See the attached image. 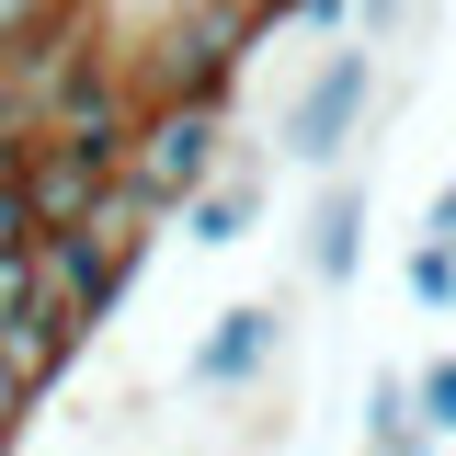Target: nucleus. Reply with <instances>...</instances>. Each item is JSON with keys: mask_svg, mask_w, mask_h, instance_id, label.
I'll use <instances>...</instances> for the list:
<instances>
[{"mask_svg": "<svg viewBox=\"0 0 456 456\" xmlns=\"http://www.w3.org/2000/svg\"><path fill=\"white\" fill-rule=\"evenodd\" d=\"M365 263V171H331L320 206H308V240H297V274L308 285H354Z\"/></svg>", "mask_w": 456, "mask_h": 456, "instance_id": "39448f33", "label": "nucleus"}, {"mask_svg": "<svg viewBox=\"0 0 456 456\" xmlns=\"http://www.w3.org/2000/svg\"><path fill=\"white\" fill-rule=\"evenodd\" d=\"M228 160H240V149H228L217 103H149L137 114V149H126V194H137L149 217H183Z\"/></svg>", "mask_w": 456, "mask_h": 456, "instance_id": "f03ea898", "label": "nucleus"}, {"mask_svg": "<svg viewBox=\"0 0 456 456\" xmlns=\"http://www.w3.org/2000/svg\"><path fill=\"white\" fill-rule=\"evenodd\" d=\"M251 217H263V160H228L217 183L183 206V240H194V251H240V240H251Z\"/></svg>", "mask_w": 456, "mask_h": 456, "instance_id": "0eeeda50", "label": "nucleus"}, {"mask_svg": "<svg viewBox=\"0 0 456 456\" xmlns=\"http://www.w3.org/2000/svg\"><path fill=\"white\" fill-rule=\"evenodd\" d=\"M0 456H12V445H0Z\"/></svg>", "mask_w": 456, "mask_h": 456, "instance_id": "a211bd4d", "label": "nucleus"}, {"mask_svg": "<svg viewBox=\"0 0 456 456\" xmlns=\"http://www.w3.org/2000/svg\"><path fill=\"white\" fill-rule=\"evenodd\" d=\"M411 399H422V434H434V445L456 456V354H434V365L411 377Z\"/></svg>", "mask_w": 456, "mask_h": 456, "instance_id": "f8f14e48", "label": "nucleus"}, {"mask_svg": "<svg viewBox=\"0 0 456 456\" xmlns=\"http://www.w3.org/2000/svg\"><path fill=\"white\" fill-rule=\"evenodd\" d=\"M251 46H263V12L251 0H183L160 35H149V57H137V92L149 103H217L228 114Z\"/></svg>", "mask_w": 456, "mask_h": 456, "instance_id": "f257e3e1", "label": "nucleus"}, {"mask_svg": "<svg viewBox=\"0 0 456 456\" xmlns=\"http://www.w3.org/2000/svg\"><path fill=\"white\" fill-rule=\"evenodd\" d=\"M92 0H0V57H23L35 35H57V23H80Z\"/></svg>", "mask_w": 456, "mask_h": 456, "instance_id": "9b49d317", "label": "nucleus"}, {"mask_svg": "<svg viewBox=\"0 0 456 456\" xmlns=\"http://www.w3.org/2000/svg\"><path fill=\"white\" fill-rule=\"evenodd\" d=\"M23 308H46V274H35V251H12V263H0V331H12Z\"/></svg>", "mask_w": 456, "mask_h": 456, "instance_id": "ddd939ff", "label": "nucleus"}, {"mask_svg": "<svg viewBox=\"0 0 456 456\" xmlns=\"http://www.w3.org/2000/svg\"><path fill=\"white\" fill-rule=\"evenodd\" d=\"M35 149H46V137H35L23 114H0V183H23V171H35Z\"/></svg>", "mask_w": 456, "mask_h": 456, "instance_id": "4468645a", "label": "nucleus"}, {"mask_svg": "<svg viewBox=\"0 0 456 456\" xmlns=\"http://www.w3.org/2000/svg\"><path fill=\"white\" fill-rule=\"evenodd\" d=\"M69 354H80V331H69L57 308H23V320L0 331V365H12V377H23V388H35V399H46L57 377H69Z\"/></svg>", "mask_w": 456, "mask_h": 456, "instance_id": "6e6552de", "label": "nucleus"}, {"mask_svg": "<svg viewBox=\"0 0 456 456\" xmlns=\"http://www.w3.org/2000/svg\"><path fill=\"white\" fill-rule=\"evenodd\" d=\"M274 354H285V297H240V308H217V331L194 342V365H183V377H194L206 399H228V388H251Z\"/></svg>", "mask_w": 456, "mask_h": 456, "instance_id": "20e7f679", "label": "nucleus"}, {"mask_svg": "<svg viewBox=\"0 0 456 456\" xmlns=\"http://www.w3.org/2000/svg\"><path fill=\"white\" fill-rule=\"evenodd\" d=\"M422 240H456V171L434 183V206H422Z\"/></svg>", "mask_w": 456, "mask_h": 456, "instance_id": "f3484780", "label": "nucleus"}, {"mask_svg": "<svg viewBox=\"0 0 456 456\" xmlns=\"http://www.w3.org/2000/svg\"><path fill=\"white\" fill-rule=\"evenodd\" d=\"M354 12H365V57H377V46L399 35V23H411V0H354Z\"/></svg>", "mask_w": 456, "mask_h": 456, "instance_id": "dca6fc26", "label": "nucleus"}, {"mask_svg": "<svg viewBox=\"0 0 456 456\" xmlns=\"http://www.w3.org/2000/svg\"><path fill=\"white\" fill-rule=\"evenodd\" d=\"M23 422H35V388H23V377H12V365H0V445H12V434H23Z\"/></svg>", "mask_w": 456, "mask_h": 456, "instance_id": "2eb2a0df", "label": "nucleus"}, {"mask_svg": "<svg viewBox=\"0 0 456 456\" xmlns=\"http://www.w3.org/2000/svg\"><path fill=\"white\" fill-rule=\"evenodd\" d=\"M114 183H126V171H103V160H80V149H57V137H46L35 171H23V206H35V228L57 240V228H92V217H103Z\"/></svg>", "mask_w": 456, "mask_h": 456, "instance_id": "423d86ee", "label": "nucleus"}, {"mask_svg": "<svg viewBox=\"0 0 456 456\" xmlns=\"http://www.w3.org/2000/svg\"><path fill=\"white\" fill-rule=\"evenodd\" d=\"M365 456H445L434 434H422V399H411V377H377V388H365Z\"/></svg>", "mask_w": 456, "mask_h": 456, "instance_id": "1a4fd4ad", "label": "nucleus"}, {"mask_svg": "<svg viewBox=\"0 0 456 456\" xmlns=\"http://www.w3.org/2000/svg\"><path fill=\"white\" fill-rule=\"evenodd\" d=\"M411 308L456 320V240H411Z\"/></svg>", "mask_w": 456, "mask_h": 456, "instance_id": "9d476101", "label": "nucleus"}, {"mask_svg": "<svg viewBox=\"0 0 456 456\" xmlns=\"http://www.w3.org/2000/svg\"><path fill=\"white\" fill-rule=\"evenodd\" d=\"M365 103H377V57H365V46H331L308 80H297V92H285V126H274V137H285V160L331 183L342 149L365 137Z\"/></svg>", "mask_w": 456, "mask_h": 456, "instance_id": "7ed1b4c3", "label": "nucleus"}]
</instances>
